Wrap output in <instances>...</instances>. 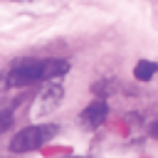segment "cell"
Listing matches in <instances>:
<instances>
[{
    "label": "cell",
    "mask_w": 158,
    "mask_h": 158,
    "mask_svg": "<svg viewBox=\"0 0 158 158\" xmlns=\"http://www.w3.org/2000/svg\"><path fill=\"white\" fill-rule=\"evenodd\" d=\"M106 114H109V104H106L104 99H94V101L81 111L79 121H81V126H84V128H96V126H101V123H104Z\"/></svg>",
    "instance_id": "cell-4"
},
{
    "label": "cell",
    "mask_w": 158,
    "mask_h": 158,
    "mask_svg": "<svg viewBox=\"0 0 158 158\" xmlns=\"http://www.w3.org/2000/svg\"><path fill=\"white\" fill-rule=\"evenodd\" d=\"M111 89H114V81H109V79H106V81L94 84V91H96V94H109Z\"/></svg>",
    "instance_id": "cell-7"
},
{
    "label": "cell",
    "mask_w": 158,
    "mask_h": 158,
    "mask_svg": "<svg viewBox=\"0 0 158 158\" xmlns=\"http://www.w3.org/2000/svg\"><path fill=\"white\" fill-rule=\"evenodd\" d=\"M10 126H12V114L10 111H0V133L7 131Z\"/></svg>",
    "instance_id": "cell-6"
},
{
    "label": "cell",
    "mask_w": 158,
    "mask_h": 158,
    "mask_svg": "<svg viewBox=\"0 0 158 158\" xmlns=\"http://www.w3.org/2000/svg\"><path fill=\"white\" fill-rule=\"evenodd\" d=\"M15 2H20V0H15Z\"/></svg>",
    "instance_id": "cell-10"
},
{
    "label": "cell",
    "mask_w": 158,
    "mask_h": 158,
    "mask_svg": "<svg viewBox=\"0 0 158 158\" xmlns=\"http://www.w3.org/2000/svg\"><path fill=\"white\" fill-rule=\"evenodd\" d=\"M69 72V62L52 57V59H22L12 69L5 72L7 86H30L42 79H57Z\"/></svg>",
    "instance_id": "cell-1"
},
{
    "label": "cell",
    "mask_w": 158,
    "mask_h": 158,
    "mask_svg": "<svg viewBox=\"0 0 158 158\" xmlns=\"http://www.w3.org/2000/svg\"><path fill=\"white\" fill-rule=\"evenodd\" d=\"M156 72H158V64L151 62V59H141V62L133 67V77H136L138 81H148V79H153Z\"/></svg>",
    "instance_id": "cell-5"
},
{
    "label": "cell",
    "mask_w": 158,
    "mask_h": 158,
    "mask_svg": "<svg viewBox=\"0 0 158 158\" xmlns=\"http://www.w3.org/2000/svg\"><path fill=\"white\" fill-rule=\"evenodd\" d=\"M151 136H153V138H158V121H156V123H151Z\"/></svg>",
    "instance_id": "cell-8"
},
{
    "label": "cell",
    "mask_w": 158,
    "mask_h": 158,
    "mask_svg": "<svg viewBox=\"0 0 158 158\" xmlns=\"http://www.w3.org/2000/svg\"><path fill=\"white\" fill-rule=\"evenodd\" d=\"M0 89H7V81H5V74H0Z\"/></svg>",
    "instance_id": "cell-9"
},
{
    "label": "cell",
    "mask_w": 158,
    "mask_h": 158,
    "mask_svg": "<svg viewBox=\"0 0 158 158\" xmlns=\"http://www.w3.org/2000/svg\"><path fill=\"white\" fill-rule=\"evenodd\" d=\"M54 133H57V126H54V123H35V126H27V128H22L20 133H15V138H10V151H12V153L37 151V148L44 146Z\"/></svg>",
    "instance_id": "cell-2"
},
{
    "label": "cell",
    "mask_w": 158,
    "mask_h": 158,
    "mask_svg": "<svg viewBox=\"0 0 158 158\" xmlns=\"http://www.w3.org/2000/svg\"><path fill=\"white\" fill-rule=\"evenodd\" d=\"M62 96H64V89H62V84H47L42 91H40V96L35 99V116H49L57 106H59V101H62Z\"/></svg>",
    "instance_id": "cell-3"
}]
</instances>
